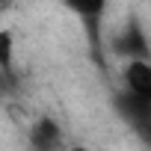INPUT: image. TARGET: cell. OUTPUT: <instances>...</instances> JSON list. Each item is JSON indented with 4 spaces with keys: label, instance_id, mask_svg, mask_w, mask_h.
<instances>
[{
    "label": "cell",
    "instance_id": "cell-8",
    "mask_svg": "<svg viewBox=\"0 0 151 151\" xmlns=\"http://www.w3.org/2000/svg\"><path fill=\"white\" fill-rule=\"evenodd\" d=\"M65 151H92V148H89V145H68Z\"/></svg>",
    "mask_w": 151,
    "mask_h": 151
},
{
    "label": "cell",
    "instance_id": "cell-3",
    "mask_svg": "<svg viewBox=\"0 0 151 151\" xmlns=\"http://www.w3.org/2000/svg\"><path fill=\"white\" fill-rule=\"evenodd\" d=\"M113 110H116V116L127 124V130H130L142 145L151 148V104L133 98L130 92H124V89L119 86L116 95H113Z\"/></svg>",
    "mask_w": 151,
    "mask_h": 151
},
{
    "label": "cell",
    "instance_id": "cell-1",
    "mask_svg": "<svg viewBox=\"0 0 151 151\" xmlns=\"http://www.w3.org/2000/svg\"><path fill=\"white\" fill-rule=\"evenodd\" d=\"M104 47L122 62H151V36L139 15H127Z\"/></svg>",
    "mask_w": 151,
    "mask_h": 151
},
{
    "label": "cell",
    "instance_id": "cell-2",
    "mask_svg": "<svg viewBox=\"0 0 151 151\" xmlns=\"http://www.w3.org/2000/svg\"><path fill=\"white\" fill-rule=\"evenodd\" d=\"M59 3L80 21L92 47V59L104 65V18L110 9V0H59Z\"/></svg>",
    "mask_w": 151,
    "mask_h": 151
},
{
    "label": "cell",
    "instance_id": "cell-6",
    "mask_svg": "<svg viewBox=\"0 0 151 151\" xmlns=\"http://www.w3.org/2000/svg\"><path fill=\"white\" fill-rule=\"evenodd\" d=\"M0 74H18L15 71V33L0 27Z\"/></svg>",
    "mask_w": 151,
    "mask_h": 151
},
{
    "label": "cell",
    "instance_id": "cell-7",
    "mask_svg": "<svg viewBox=\"0 0 151 151\" xmlns=\"http://www.w3.org/2000/svg\"><path fill=\"white\" fill-rule=\"evenodd\" d=\"M18 6V0H0V15H6V12H12Z\"/></svg>",
    "mask_w": 151,
    "mask_h": 151
},
{
    "label": "cell",
    "instance_id": "cell-4",
    "mask_svg": "<svg viewBox=\"0 0 151 151\" xmlns=\"http://www.w3.org/2000/svg\"><path fill=\"white\" fill-rule=\"evenodd\" d=\"M27 148L30 151H65V130L53 116H39L27 130Z\"/></svg>",
    "mask_w": 151,
    "mask_h": 151
},
{
    "label": "cell",
    "instance_id": "cell-5",
    "mask_svg": "<svg viewBox=\"0 0 151 151\" xmlns=\"http://www.w3.org/2000/svg\"><path fill=\"white\" fill-rule=\"evenodd\" d=\"M122 89L139 101L151 104V62H124L122 65Z\"/></svg>",
    "mask_w": 151,
    "mask_h": 151
}]
</instances>
